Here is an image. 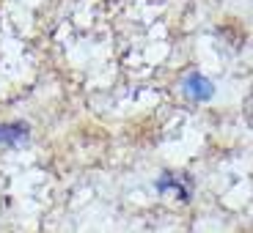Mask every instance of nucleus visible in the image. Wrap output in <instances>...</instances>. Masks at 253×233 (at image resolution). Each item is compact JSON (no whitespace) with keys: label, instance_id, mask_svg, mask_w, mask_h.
<instances>
[{"label":"nucleus","instance_id":"obj_1","mask_svg":"<svg viewBox=\"0 0 253 233\" xmlns=\"http://www.w3.org/2000/svg\"><path fill=\"white\" fill-rule=\"evenodd\" d=\"M187 94L193 96V99H207V96H212V85H209L204 77L190 74L187 77Z\"/></svg>","mask_w":253,"mask_h":233},{"label":"nucleus","instance_id":"obj_2","mask_svg":"<svg viewBox=\"0 0 253 233\" xmlns=\"http://www.w3.org/2000/svg\"><path fill=\"white\" fill-rule=\"evenodd\" d=\"M19 137H25V126H0V140H19Z\"/></svg>","mask_w":253,"mask_h":233}]
</instances>
